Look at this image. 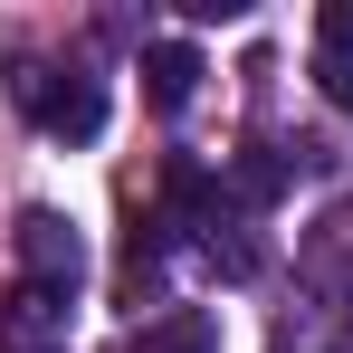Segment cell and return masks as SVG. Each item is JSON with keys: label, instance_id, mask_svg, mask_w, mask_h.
<instances>
[{"label": "cell", "instance_id": "obj_4", "mask_svg": "<svg viewBox=\"0 0 353 353\" xmlns=\"http://www.w3.org/2000/svg\"><path fill=\"white\" fill-rule=\"evenodd\" d=\"M191 86H201V48H191V39H153V48H143V96H153L163 115H181Z\"/></svg>", "mask_w": 353, "mask_h": 353}, {"label": "cell", "instance_id": "obj_1", "mask_svg": "<svg viewBox=\"0 0 353 353\" xmlns=\"http://www.w3.org/2000/svg\"><path fill=\"white\" fill-rule=\"evenodd\" d=\"M10 96L29 105V124L39 134H58V143H96L105 134V86L96 77H77V67H10Z\"/></svg>", "mask_w": 353, "mask_h": 353}, {"label": "cell", "instance_id": "obj_7", "mask_svg": "<svg viewBox=\"0 0 353 353\" xmlns=\"http://www.w3.org/2000/svg\"><path fill=\"white\" fill-rule=\"evenodd\" d=\"M325 96H334V105L353 115V67H325Z\"/></svg>", "mask_w": 353, "mask_h": 353}, {"label": "cell", "instance_id": "obj_6", "mask_svg": "<svg viewBox=\"0 0 353 353\" xmlns=\"http://www.w3.org/2000/svg\"><path fill=\"white\" fill-rule=\"evenodd\" d=\"M315 48H325V67H353V0H334L315 19Z\"/></svg>", "mask_w": 353, "mask_h": 353}, {"label": "cell", "instance_id": "obj_5", "mask_svg": "<svg viewBox=\"0 0 353 353\" xmlns=\"http://www.w3.org/2000/svg\"><path fill=\"white\" fill-rule=\"evenodd\" d=\"M124 353H220V325H210L201 305H172V315L134 325V344H124Z\"/></svg>", "mask_w": 353, "mask_h": 353}, {"label": "cell", "instance_id": "obj_2", "mask_svg": "<svg viewBox=\"0 0 353 353\" xmlns=\"http://www.w3.org/2000/svg\"><path fill=\"white\" fill-rule=\"evenodd\" d=\"M10 258H19V287H48V296H77V287H86V239H77L67 210H19Z\"/></svg>", "mask_w": 353, "mask_h": 353}, {"label": "cell", "instance_id": "obj_3", "mask_svg": "<svg viewBox=\"0 0 353 353\" xmlns=\"http://www.w3.org/2000/svg\"><path fill=\"white\" fill-rule=\"evenodd\" d=\"M67 315H77V296H48V287H19L0 296V353H67Z\"/></svg>", "mask_w": 353, "mask_h": 353}]
</instances>
